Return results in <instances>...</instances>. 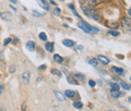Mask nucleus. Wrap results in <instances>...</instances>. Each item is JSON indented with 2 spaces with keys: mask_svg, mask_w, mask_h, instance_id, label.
Wrapping results in <instances>:
<instances>
[{
  "mask_svg": "<svg viewBox=\"0 0 131 111\" xmlns=\"http://www.w3.org/2000/svg\"><path fill=\"white\" fill-rule=\"evenodd\" d=\"M77 49H83V47L82 46H79V47H77Z\"/></svg>",
  "mask_w": 131,
  "mask_h": 111,
  "instance_id": "c9c22d12",
  "label": "nucleus"
},
{
  "mask_svg": "<svg viewBox=\"0 0 131 111\" xmlns=\"http://www.w3.org/2000/svg\"><path fill=\"white\" fill-rule=\"evenodd\" d=\"M78 26L81 28L84 32H86V33H91V32H93V26H91L89 23H87L86 21H84V20H81L78 23Z\"/></svg>",
  "mask_w": 131,
  "mask_h": 111,
  "instance_id": "f257e3e1",
  "label": "nucleus"
},
{
  "mask_svg": "<svg viewBox=\"0 0 131 111\" xmlns=\"http://www.w3.org/2000/svg\"><path fill=\"white\" fill-rule=\"evenodd\" d=\"M124 95L123 92H120V91H111V96L113 98H119Z\"/></svg>",
  "mask_w": 131,
  "mask_h": 111,
  "instance_id": "4468645a",
  "label": "nucleus"
},
{
  "mask_svg": "<svg viewBox=\"0 0 131 111\" xmlns=\"http://www.w3.org/2000/svg\"><path fill=\"white\" fill-rule=\"evenodd\" d=\"M129 102H131V97H130V98H129Z\"/></svg>",
  "mask_w": 131,
  "mask_h": 111,
  "instance_id": "58836bf2",
  "label": "nucleus"
},
{
  "mask_svg": "<svg viewBox=\"0 0 131 111\" xmlns=\"http://www.w3.org/2000/svg\"><path fill=\"white\" fill-rule=\"evenodd\" d=\"M9 69H10V73H14L15 72V67L14 66H11Z\"/></svg>",
  "mask_w": 131,
  "mask_h": 111,
  "instance_id": "c756f323",
  "label": "nucleus"
},
{
  "mask_svg": "<svg viewBox=\"0 0 131 111\" xmlns=\"http://www.w3.org/2000/svg\"><path fill=\"white\" fill-rule=\"evenodd\" d=\"M0 111H5V109H3V108H2V109H0Z\"/></svg>",
  "mask_w": 131,
  "mask_h": 111,
  "instance_id": "4c0bfd02",
  "label": "nucleus"
},
{
  "mask_svg": "<svg viewBox=\"0 0 131 111\" xmlns=\"http://www.w3.org/2000/svg\"><path fill=\"white\" fill-rule=\"evenodd\" d=\"M29 77H30V74L28 73V72H24V73L22 74L21 80H22V83H23L24 85H27L28 83H29Z\"/></svg>",
  "mask_w": 131,
  "mask_h": 111,
  "instance_id": "7ed1b4c3",
  "label": "nucleus"
},
{
  "mask_svg": "<svg viewBox=\"0 0 131 111\" xmlns=\"http://www.w3.org/2000/svg\"><path fill=\"white\" fill-rule=\"evenodd\" d=\"M119 86H122V88L125 89V90H129V89H130V86L128 84H126L124 81H120V83H119Z\"/></svg>",
  "mask_w": 131,
  "mask_h": 111,
  "instance_id": "aec40b11",
  "label": "nucleus"
},
{
  "mask_svg": "<svg viewBox=\"0 0 131 111\" xmlns=\"http://www.w3.org/2000/svg\"><path fill=\"white\" fill-rule=\"evenodd\" d=\"M128 14H129V15H130V16H131V8H130V9H129V10H128Z\"/></svg>",
  "mask_w": 131,
  "mask_h": 111,
  "instance_id": "e433bc0d",
  "label": "nucleus"
},
{
  "mask_svg": "<svg viewBox=\"0 0 131 111\" xmlns=\"http://www.w3.org/2000/svg\"><path fill=\"white\" fill-rule=\"evenodd\" d=\"M73 105H74V107L77 108V109H81V108H83V103H82V102H80V101H76V102H74V103H73Z\"/></svg>",
  "mask_w": 131,
  "mask_h": 111,
  "instance_id": "412c9836",
  "label": "nucleus"
},
{
  "mask_svg": "<svg viewBox=\"0 0 131 111\" xmlns=\"http://www.w3.org/2000/svg\"><path fill=\"white\" fill-rule=\"evenodd\" d=\"M108 111H114V110H108Z\"/></svg>",
  "mask_w": 131,
  "mask_h": 111,
  "instance_id": "ea45409f",
  "label": "nucleus"
},
{
  "mask_svg": "<svg viewBox=\"0 0 131 111\" xmlns=\"http://www.w3.org/2000/svg\"><path fill=\"white\" fill-rule=\"evenodd\" d=\"M121 24L124 28L131 30V18L128 17V16H124V17L121 19Z\"/></svg>",
  "mask_w": 131,
  "mask_h": 111,
  "instance_id": "f03ea898",
  "label": "nucleus"
},
{
  "mask_svg": "<svg viewBox=\"0 0 131 111\" xmlns=\"http://www.w3.org/2000/svg\"><path fill=\"white\" fill-rule=\"evenodd\" d=\"M89 85H90V87H95L96 86V82L94 81V80H89Z\"/></svg>",
  "mask_w": 131,
  "mask_h": 111,
  "instance_id": "a878e982",
  "label": "nucleus"
},
{
  "mask_svg": "<svg viewBox=\"0 0 131 111\" xmlns=\"http://www.w3.org/2000/svg\"><path fill=\"white\" fill-rule=\"evenodd\" d=\"M88 63L91 66H93V67H97V66H98V60H96V59H90Z\"/></svg>",
  "mask_w": 131,
  "mask_h": 111,
  "instance_id": "6ab92c4d",
  "label": "nucleus"
},
{
  "mask_svg": "<svg viewBox=\"0 0 131 111\" xmlns=\"http://www.w3.org/2000/svg\"><path fill=\"white\" fill-rule=\"evenodd\" d=\"M0 16H1V18L6 20V21H10L11 18H12V13L8 12V11H4V12H2L1 14H0Z\"/></svg>",
  "mask_w": 131,
  "mask_h": 111,
  "instance_id": "20e7f679",
  "label": "nucleus"
},
{
  "mask_svg": "<svg viewBox=\"0 0 131 111\" xmlns=\"http://www.w3.org/2000/svg\"><path fill=\"white\" fill-rule=\"evenodd\" d=\"M54 46H55L54 42H47V44H45V49L48 51L49 53H53L54 52V49H55Z\"/></svg>",
  "mask_w": 131,
  "mask_h": 111,
  "instance_id": "2eb2a0df",
  "label": "nucleus"
},
{
  "mask_svg": "<svg viewBox=\"0 0 131 111\" xmlns=\"http://www.w3.org/2000/svg\"><path fill=\"white\" fill-rule=\"evenodd\" d=\"M62 44L68 48H73L74 46H75V42L72 41V40H64L62 41Z\"/></svg>",
  "mask_w": 131,
  "mask_h": 111,
  "instance_id": "9d476101",
  "label": "nucleus"
},
{
  "mask_svg": "<svg viewBox=\"0 0 131 111\" xmlns=\"http://www.w3.org/2000/svg\"><path fill=\"white\" fill-rule=\"evenodd\" d=\"M111 71L114 72L115 74L119 75V76H123L124 75V70L122 68H119V67H112Z\"/></svg>",
  "mask_w": 131,
  "mask_h": 111,
  "instance_id": "39448f33",
  "label": "nucleus"
},
{
  "mask_svg": "<svg viewBox=\"0 0 131 111\" xmlns=\"http://www.w3.org/2000/svg\"><path fill=\"white\" fill-rule=\"evenodd\" d=\"M108 33L113 36H118V35H120V32H118V31H115V30H109L108 31Z\"/></svg>",
  "mask_w": 131,
  "mask_h": 111,
  "instance_id": "b1692460",
  "label": "nucleus"
},
{
  "mask_svg": "<svg viewBox=\"0 0 131 111\" xmlns=\"http://www.w3.org/2000/svg\"><path fill=\"white\" fill-rule=\"evenodd\" d=\"M98 61H100V62L103 64V65H108V64L110 63L109 59H108L107 57H105V56H102V55L98 56Z\"/></svg>",
  "mask_w": 131,
  "mask_h": 111,
  "instance_id": "0eeeda50",
  "label": "nucleus"
},
{
  "mask_svg": "<svg viewBox=\"0 0 131 111\" xmlns=\"http://www.w3.org/2000/svg\"><path fill=\"white\" fill-rule=\"evenodd\" d=\"M100 30H99V28H97V27H94L93 26V32H99Z\"/></svg>",
  "mask_w": 131,
  "mask_h": 111,
  "instance_id": "2f4dec72",
  "label": "nucleus"
},
{
  "mask_svg": "<svg viewBox=\"0 0 131 111\" xmlns=\"http://www.w3.org/2000/svg\"><path fill=\"white\" fill-rule=\"evenodd\" d=\"M21 111H26V102H23V103H22Z\"/></svg>",
  "mask_w": 131,
  "mask_h": 111,
  "instance_id": "cd10ccee",
  "label": "nucleus"
},
{
  "mask_svg": "<svg viewBox=\"0 0 131 111\" xmlns=\"http://www.w3.org/2000/svg\"><path fill=\"white\" fill-rule=\"evenodd\" d=\"M130 81H131V77H130Z\"/></svg>",
  "mask_w": 131,
  "mask_h": 111,
  "instance_id": "a19ab883",
  "label": "nucleus"
},
{
  "mask_svg": "<svg viewBox=\"0 0 131 111\" xmlns=\"http://www.w3.org/2000/svg\"><path fill=\"white\" fill-rule=\"evenodd\" d=\"M26 48H27L28 51H33V49H34V48H35V43H34V42L28 41V42H26Z\"/></svg>",
  "mask_w": 131,
  "mask_h": 111,
  "instance_id": "f8f14e48",
  "label": "nucleus"
},
{
  "mask_svg": "<svg viewBox=\"0 0 131 111\" xmlns=\"http://www.w3.org/2000/svg\"><path fill=\"white\" fill-rule=\"evenodd\" d=\"M110 86H111V91H119V89H120V86L117 83H111Z\"/></svg>",
  "mask_w": 131,
  "mask_h": 111,
  "instance_id": "f3484780",
  "label": "nucleus"
},
{
  "mask_svg": "<svg viewBox=\"0 0 131 111\" xmlns=\"http://www.w3.org/2000/svg\"><path fill=\"white\" fill-rule=\"evenodd\" d=\"M11 41H12V38H11V37H8V38H6V40H5L4 41V42H3V46L5 47V46H7V44L11 42Z\"/></svg>",
  "mask_w": 131,
  "mask_h": 111,
  "instance_id": "393cba45",
  "label": "nucleus"
},
{
  "mask_svg": "<svg viewBox=\"0 0 131 111\" xmlns=\"http://www.w3.org/2000/svg\"><path fill=\"white\" fill-rule=\"evenodd\" d=\"M55 95L56 99H58L59 101L64 102L65 100H66V97H65V95H64V94H62V93H61L60 91H55Z\"/></svg>",
  "mask_w": 131,
  "mask_h": 111,
  "instance_id": "1a4fd4ad",
  "label": "nucleus"
},
{
  "mask_svg": "<svg viewBox=\"0 0 131 111\" xmlns=\"http://www.w3.org/2000/svg\"><path fill=\"white\" fill-rule=\"evenodd\" d=\"M52 74L61 77V76H62V72H61L60 70H58V69H53V70H52Z\"/></svg>",
  "mask_w": 131,
  "mask_h": 111,
  "instance_id": "5701e85b",
  "label": "nucleus"
},
{
  "mask_svg": "<svg viewBox=\"0 0 131 111\" xmlns=\"http://www.w3.org/2000/svg\"><path fill=\"white\" fill-rule=\"evenodd\" d=\"M9 1H10V2H12V3H14V4H15V3H17V0H9Z\"/></svg>",
  "mask_w": 131,
  "mask_h": 111,
  "instance_id": "f704fd0d",
  "label": "nucleus"
},
{
  "mask_svg": "<svg viewBox=\"0 0 131 111\" xmlns=\"http://www.w3.org/2000/svg\"><path fill=\"white\" fill-rule=\"evenodd\" d=\"M60 13H61V9L58 8V7L55 8V10H54V14H55V15H59Z\"/></svg>",
  "mask_w": 131,
  "mask_h": 111,
  "instance_id": "bb28decb",
  "label": "nucleus"
},
{
  "mask_svg": "<svg viewBox=\"0 0 131 111\" xmlns=\"http://www.w3.org/2000/svg\"><path fill=\"white\" fill-rule=\"evenodd\" d=\"M38 37L41 38V41H43V42L48 40V36H47V33H45V32H41V33L38 35Z\"/></svg>",
  "mask_w": 131,
  "mask_h": 111,
  "instance_id": "4be33fe9",
  "label": "nucleus"
},
{
  "mask_svg": "<svg viewBox=\"0 0 131 111\" xmlns=\"http://www.w3.org/2000/svg\"><path fill=\"white\" fill-rule=\"evenodd\" d=\"M106 25L108 27H110V28L114 29V28H117V27L119 26V23H118L117 21H110V20H108L106 22Z\"/></svg>",
  "mask_w": 131,
  "mask_h": 111,
  "instance_id": "6e6552de",
  "label": "nucleus"
},
{
  "mask_svg": "<svg viewBox=\"0 0 131 111\" xmlns=\"http://www.w3.org/2000/svg\"><path fill=\"white\" fill-rule=\"evenodd\" d=\"M67 81L69 82L70 84H72V85H78V81H77L74 77H72V76H70V75L67 76Z\"/></svg>",
  "mask_w": 131,
  "mask_h": 111,
  "instance_id": "ddd939ff",
  "label": "nucleus"
},
{
  "mask_svg": "<svg viewBox=\"0 0 131 111\" xmlns=\"http://www.w3.org/2000/svg\"><path fill=\"white\" fill-rule=\"evenodd\" d=\"M74 77H75V79H78L80 81H85V75L83 74H80V73H76V74H74Z\"/></svg>",
  "mask_w": 131,
  "mask_h": 111,
  "instance_id": "a211bd4d",
  "label": "nucleus"
},
{
  "mask_svg": "<svg viewBox=\"0 0 131 111\" xmlns=\"http://www.w3.org/2000/svg\"><path fill=\"white\" fill-rule=\"evenodd\" d=\"M36 2L39 4V6L43 8L44 10H49V5L44 1V0H36Z\"/></svg>",
  "mask_w": 131,
  "mask_h": 111,
  "instance_id": "423d86ee",
  "label": "nucleus"
},
{
  "mask_svg": "<svg viewBox=\"0 0 131 111\" xmlns=\"http://www.w3.org/2000/svg\"><path fill=\"white\" fill-rule=\"evenodd\" d=\"M45 68H47V66H45V65H41V66L38 67V70H43V69H45Z\"/></svg>",
  "mask_w": 131,
  "mask_h": 111,
  "instance_id": "7c9ffc66",
  "label": "nucleus"
},
{
  "mask_svg": "<svg viewBox=\"0 0 131 111\" xmlns=\"http://www.w3.org/2000/svg\"><path fill=\"white\" fill-rule=\"evenodd\" d=\"M32 12L34 13V15H37V16H41V14H39V13L37 12V11H35V10H32Z\"/></svg>",
  "mask_w": 131,
  "mask_h": 111,
  "instance_id": "473e14b6",
  "label": "nucleus"
},
{
  "mask_svg": "<svg viewBox=\"0 0 131 111\" xmlns=\"http://www.w3.org/2000/svg\"><path fill=\"white\" fill-rule=\"evenodd\" d=\"M54 60L55 61L56 63H59V64H62V62H64V58L61 57V56H60V55H58V54L54 55Z\"/></svg>",
  "mask_w": 131,
  "mask_h": 111,
  "instance_id": "dca6fc26",
  "label": "nucleus"
},
{
  "mask_svg": "<svg viewBox=\"0 0 131 111\" xmlns=\"http://www.w3.org/2000/svg\"><path fill=\"white\" fill-rule=\"evenodd\" d=\"M4 92V85H0V95Z\"/></svg>",
  "mask_w": 131,
  "mask_h": 111,
  "instance_id": "c85d7f7f",
  "label": "nucleus"
},
{
  "mask_svg": "<svg viewBox=\"0 0 131 111\" xmlns=\"http://www.w3.org/2000/svg\"><path fill=\"white\" fill-rule=\"evenodd\" d=\"M64 95H65V97H68V98H74L76 96V92L73 90H67Z\"/></svg>",
  "mask_w": 131,
  "mask_h": 111,
  "instance_id": "9b49d317",
  "label": "nucleus"
},
{
  "mask_svg": "<svg viewBox=\"0 0 131 111\" xmlns=\"http://www.w3.org/2000/svg\"><path fill=\"white\" fill-rule=\"evenodd\" d=\"M48 1L50 4H53V5H56V4H55V2L54 1V0H48Z\"/></svg>",
  "mask_w": 131,
  "mask_h": 111,
  "instance_id": "72a5a7b5",
  "label": "nucleus"
}]
</instances>
